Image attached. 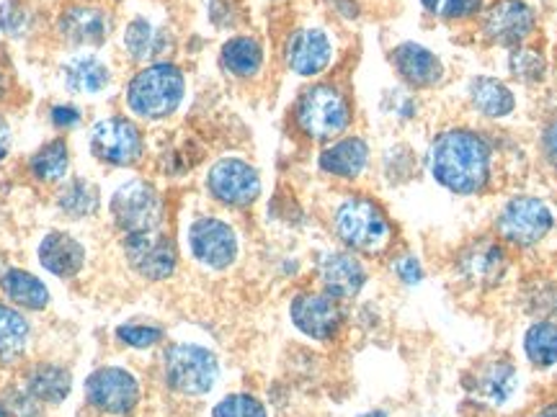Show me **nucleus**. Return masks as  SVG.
<instances>
[{
	"mask_svg": "<svg viewBox=\"0 0 557 417\" xmlns=\"http://www.w3.org/2000/svg\"><path fill=\"white\" fill-rule=\"evenodd\" d=\"M289 315L295 328L312 340H331L338 336L344 325V312L338 307V299L318 291H302L292 299Z\"/></svg>",
	"mask_w": 557,
	"mask_h": 417,
	"instance_id": "obj_15",
	"label": "nucleus"
},
{
	"mask_svg": "<svg viewBox=\"0 0 557 417\" xmlns=\"http://www.w3.org/2000/svg\"><path fill=\"white\" fill-rule=\"evenodd\" d=\"M369 165V144L361 137H341L318 155V168L325 176L357 180Z\"/></svg>",
	"mask_w": 557,
	"mask_h": 417,
	"instance_id": "obj_19",
	"label": "nucleus"
},
{
	"mask_svg": "<svg viewBox=\"0 0 557 417\" xmlns=\"http://www.w3.org/2000/svg\"><path fill=\"white\" fill-rule=\"evenodd\" d=\"M354 109L336 83H315L295 101V127L312 142H333L351 127Z\"/></svg>",
	"mask_w": 557,
	"mask_h": 417,
	"instance_id": "obj_3",
	"label": "nucleus"
},
{
	"mask_svg": "<svg viewBox=\"0 0 557 417\" xmlns=\"http://www.w3.org/2000/svg\"><path fill=\"white\" fill-rule=\"evenodd\" d=\"M5 270H9V268H3V261H0V278H3Z\"/></svg>",
	"mask_w": 557,
	"mask_h": 417,
	"instance_id": "obj_45",
	"label": "nucleus"
},
{
	"mask_svg": "<svg viewBox=\"0 0 557 417\" xmlns=\"http://www.w3.org/2000/svg\"><path fill=\"white\" fill-rule=\"evenodd\" d=\"M470 103L478 114L487 116V119H504L517 109V99H513V90L491 75H478L470 80L468 88Z\"/></svg>",
	"mask_w": 557,
	"mask_h": 417,
	"instance_id": "obj_22",
	"label": "nucleus"
},
{
	"mask_svg": "<svg viewBox=\"0 0 557 417\" xmlns=\"http://www.w3.org/2000/svg\"><path fill=\"white\" fill-rule=\"evenodd\" d=\"M37 255L41 268L50 270L58 278L78 276L83 266H86V248H83V242L73 238V235L60 232V229L45 235V240L39 242Z\"/></svg>",
	"mask_w": 557,
	"mask_h": 417,
	"instance_id": "obj_20",
	"label": "nucleus"
},
{
	"mask_svg": "<svg viewBox=\"0 0 557 417\" xmlns=\"http://www.w3.org/2000/svg\"><path fill=\"white\" fill-rule=\"evenodd\" d=\"M101 193L86 178H73L58 193V208L70 219H86L99 212Z\"/></svg>",
	"mask_w": 557,
	"mask_h": 417,
	"instance_id": "obj_29",
	"label": "nucleus"
},
{
	"mask_svg": "<svg viewBox=\"0 0 557 417\" xmlns=\"http://www.w3.org/2000/svg\"><path fill=\"white\" fill-rule=\"evenodd\" d=\"M508 258L504 248L493 240H475L468 248H462L457 258V274L465 281L478 289L496 287L500 278L506 276Z\"/></svg>",
	"mask_w": 557,
	"mask_h": 417,
	"instance_id": "obj_16",
	"label": "nucleus"
},
{
	"mask_svg": "<svg viewBox=\"0 0 557 417\" xmlns=\"http://www.w3.org/2000/svg\"><path fill=\"white\" fill-rule=\"evenodd\" d=\"M318 276L325 294L333 299H354L364 289L367 268L351 250H331L318 263Z\"/></svg>",
	"mask_w": 557,
	"mask_h": 417,
	"instance_id": "obj_17",
	"label": "nucleus"
},
{
	"mask_svg": "<svg viewBox=\"0 0 557 417\" xmlns=\"http://www.w3.org/2000/svg\"><path fill=\"white\" fill-rule=\"evenodd\" d=\"M3 93H5V78L0 75V96H3Z\"/></svg>",
	"mask_w": 557,
	"mask_h": 417,
	"instance_id": "obj_43",
	"label": "nucleus"
},
{
	"mask_svg": "<svg viewBox=\"0 0 557 417\" xmlns=\"http://www.w3.org/2000/svg\"><path fill=\"white\" fill-rule=\"evenodd\" d=\"M169 34L152 26L148 18H132L124 31V50L135 62H148L160 58V52L169 50Z\"/></svg>",
	"mask_w": 557,
	"mask_h": 417,
	"instance_id": "obj_27",
	"label": "nucleus"
},
{
	"mask_svg": "<svg viewBox=\"0 0 557 417\" xmlns=\"http://www.w3.org/2000/svg\"><path fill=\"white\" fill-rule=\"evenodd\" d=\"M537 417H557V402H553V405H547L545 409H540Z\"/></svg>",
	"mask_w": 557,
	"mask_h": 417,
	"instance_id": "obj_41",
	"label": "nucleus"
},
{
	"mask_svg": "<svg viewBox=\"0 0 557 417\" xmlns=\"http://www.w3.org/2000/svg\"><path fill=\"white\" fill-rule=\"evenodd\" d=\"M143 131L124 116H107L90 129V152L109 168H129L143 157Z\"/></svg>",
	"mask_w": 557,
	"mask_h": 417,
	"instance_id": "obj_10",
	"label": "nucleus"
},
{
	"mask_svg": "<svg viewBox=\"0 0 557 417\" xmlns=\"http://www.w3.org/2000/svg\"><path fill=\"white\" fill-rule=\"evenodd\" d=\"M389 60L410 88H434L444 80V62L418 41H403L389 52Z\"/></svg>",
	"mask_w": 557,
	"mask_h": 417,
	"instance_id": "obj_18",
	"label": "nucleus"
},
{
	"mask_svg": "<svg viewBox=\"0 0 557 417\" xmlns=\"http://www.w3.org/2000/svg\"><path fill=\"white\" fill-rule=\"evenodd\" d=\"M542 152H545L547 163L557 170V122H553L542 131Z\"/></svg>",
	"mask_w": 557,
	"mask_h": 417,
	"instance_id": "obj_39",
	"label": "nucleus"
},
{
	"mask_svg": "<svg viewBox=\"0 0 557 417\" xmlns=\"http://www.w3.org/2000/svg\"><path fill=\"white\" fill-rule=\"evenodd\" d=\"M11 142H13V137H11L9 122H5L3 116H0V160H3L11 152Z\"/></svg>",
	"mask_w": 557,
	"mask_h": 417,
	"instance_id": "obj_40",
	"label": "nucleus"
},
{
	"mask_svg": "<svg viewBox=\"0 0 557 417\" xmlns=\"http://www.w3.org/2000/svg\"><path fill=\"white\" fill-rule=\"evenodd\" d=\"M555 227V214L547 201L537 197H513L500 206L496 232L513 248H532Z\"/></svg>",
	"mask_w": 557,
	"mask_h": 417,
	"instance_id": "obj_7",
	"label": "nucleus"
},
{
	"mask_svg": "<svg viewBox=\"0 0 557 417\" xmlns=\"http://www.w3.org/2000/svg\"><path fill=\"white\" fill-rule=\"evenodd\" d=\"M165 381L173 392L184 397H201L218 384L220 364L218 356L207 348L194 343H178L165 351L163 358Z\"/></svg>",
	"mask_w": 557,
	"mask_h": 417,
	"instance_id": "obj_6",
	"label": "nucleus"
},
{
	"mask_svg": "<svg viewBox=\"0 0 557 417\" xmlns=\"http://www.w3.org/2000/svg\"><path fill=\"white\" fill-rule=\"evenodd\" d=\"M29 343V323L16 309L0 304V364H13Z\"/></svg>",
	"mask_w": 557,
	"mask_h": 417,
	"instance_id": "obj_31",
	"label": "nucleus"
},
{
	"mask_svg": "<svg viewBox=\"0 0 557 417\" xmlns=\"http://www.w3.org/2000/svg\"><path fill=\"white\" fill-rule=\"evenodd\" d=\"M0 417H9V409H5L3 405H0Z\"/></svg>",
	"mask_w": 557,
	"mask_h": 417,
	"instance_id": "obj_44",
	"label": "nucleus"
},
{
	"mask_svg": "<svg viewBox=\"0 0 557 417\" xmlns=\"http://www.w3.org/2000/svg\"><path fill=\"white\" fill-rule=\"evenodd\" d=\"M475 392L493 405H504L517 392V368L508 361H491L480 366L475 374Z\"/></svg>",
	"mask_w": 557,
	"mask_h": 417,
	"instance_id": "obj_26",
	"label": "nucleus"
},
{
	"mask_svg": "<svg viewBox=\"0 0 557 417\" xmlns=\"http://www.w3.org/2000/svg\"><path fill=\"white\" fill-rule=\"evenodd\" d=\"M212 417H269V413L253 394H230L214 405Z\"/></svg>",
	"mask_w": 557,
	"mask_h": 417,
	"instance_id": "obj_35",
	"label": "nucleus"
},
{
	"mask_svg": "<svg viewBox=\"0 0 557 417\" xmlns=\"http://www.w3.org/2000/svg\"><path fill=\"white\" fill-rule=\"evenodd\" d=\"M524 353L534 366L547 368L557 364V325L547 323H534L524 336Z\"/></svg>",
	"mask_w": 557,
	"mask_h": 417,
	"instance_id": "obj_32",
	"label": "nucleus"
},
{
	"mask_svg": "<svg viewBox=\"0 0 557 417\" xmlns=\"http://www.w3.org/2000/svg\"><path fill=\"white\" fill-rule=\"evenodd\" d=\"M70 152L65 139H52L29 160V173L39 184H60L67 176Z\"/></svg>",
	"mask_w": 557,
	"mask_h": 417,
	"instance_id": "obj_30",
	"label": "nucleus"
},
{
	"mask_svg": "<svg viewBox=\"0 0 557 417\" xmlns=\"http://www.w3.org/2000/svg\"><path fill=\"white\" fill-rule=\"evenodd\" d=\"M395 274H398L406 283H418L423 278L421 263H418L413 255H406V258H400L398 263H395Z\"/></svg>",
	"mask_w": 557,
	"mask_h": 417,
	"instance_id": "obj_38",
	"label": "nucleus"
},
{
	"mask_svg": "<svg viewBox=\"0 0 557 417\" xmlns=\"http://www.w3.org/2000/svg\"><path fill=\"white\" fill-rule=\"evenodd\" d=\"M0 289H3V294L9 296L13 304H18V307L24 309L39 312L50 304V291H47L45 281L24 268L5 270L3 278H0Z\"/></svg>",
	"mask_w": 557,
	"mask_h": 417,
	"instance_id": "obj_24",
	"label": "nucleus"
},
{
	"mask_svg": "<svg viewBox=\"0 0 557 417\" xmlns=\"http://www.w3.org/2000/svg\"><path fill=\"white\" fill-rule=\"evenodd\" d=\"M207 193L227 208H248L261 197V176L248 160L222 157L207 173Z\"/></svg>",
	"mask_w": 557,
	"mask_h": 417,
	"instance_id": "obj_9",
	"label": "nucleus"
},
{
	"mask_svg": "<svg viewBox=\"0 0 557 417\" xmlns=\"http://www.w3.org/2000/svg\"><path fill=\"white\" fill-rule=\"evenodd\" d=\"M263 45L256 37H233L222 45L220 65L235 78H256L263 67Z\"/></svg>",
	"mask_w": 557,
	"mask_h": 417,
	"instance_id": "obj_23",
	"label": "nucleus"
},
{
	"mask_svg": "<svg viewBox=\"0 0 557 417\" xmlns=\"http://www.w3.org/2000/svg\"><path fill=\"white\" fill-rule=\"evenodd\" d=\"M333 62V39L318 26L295 29L284 41V65L302 78H315L325 73Z\"/></svg>",
	"mask_w": 557,
	"mask_h": 417,
	"instance_id": "obj_14",
	"label": "nucleus"
},
{
	"mask_svg": "<svg viewBox=\"0 0 557 417\" xmlns=\"http://www.w3.org/2000/svg\"><path fill=\"white\" fill-rule=\"evenodd\" d=\"M359 417H387L385 413H367V415H359Z\"/></svg>",
	"mask_w": 557,
	"mask_h": 417,
	"instance_id": "obj_42",
	"label": "nucleus"
},
{
	"mask_svg": "<svg viewBox=\"0 0 557 417\" xmlns=\"http://www.w3.org/2000/svg\"><path fill=\"white\" fill-rule=\"evenodd\" d=\"M70 387H73L70 374L62 366L54 364L34 366L29 377H26V392H29L37 402H50V405L65 402Z\"/></svg>",
	"mask_w": 557,
	"mask_h": 417,
	"instance_id": "obj_28",
	"label": "nucleus"
},
{
	"mask_svg": "<svg viewBox=\"0 0 557 417\" xmlns=\"http://www.w3.org/2000/svg\"><path fill=\"white\" fill-rule=\"evenodd\" d=\"M186 96L184 70L171 62H152L143 67L127 86V106L139 119L158 122L176 114Z\"/></svg>",
	"mask_w": 557,
	"mask_h": 417,
	"instance_id": "obj_4",
	"label": "nucleus"
},
{
	"mask_svg": "<svg viewBox=\"0 0 557 417\" xmlns=\"http://www.w3.org/2000/svg\"><path fill=\"white\" fill-rule=\"evenodd\" d=\"M109 214L122 235L163 229V197H160V191L150 184V180L132 178L111 193Z\"/></svg>",
	"mask_w": 557,
	"mask_h": 417,
	"instance_id": "obj_5",
	"label": "nucleus"
},
{
	"mask_svg": "<svg viewBox=\"0 0 557 417\" xmlns=\"http://www.w3.org/2000/svg\"><path fill=\"white\" fill-rule=\"evenodd\" d=\"M186 245L199 266L209 270H227L238 261L240 242L233 225L220 217H197L186 229Z\"/></svg>",
	"mask_w": 557,
	"mask_h": 417,
	"instance_id": "obj_8",
	"label": "nucleus"
},
{
	"mask_svg": "<svg viewBox=\"0 0 557 417\" xmlns=\"http://www.w3.org/2000/svg\"><path fill=\"white\" fill-rule=\"evenodd\" d=\"M116 338H120L124 345L145 351V348H152L156 343H160L163 330L152 328V325H122V328H116Z\"/></svg>",
	"mask_w": 557,
	"mask_h": 417,
	"instance_id": "obj_36",
	"label": "nucleus"
},
{
	"mask_svg": "<svg viewBox=\"0 0 557 417\" xmlns=\"http://www.w3.org/2000/svg\"><path fill=\"white\" fill-rule=\"evenodd\" d=\"M534 11L524 0H496L491 9L485 11L483 24H480V34L487 45L506 47H521L529 34L534 31Z\"/></svg>",
	"mask_w": 557,
	"mask_h": 417,
	"instance_id": "obj_13",
	"label": "nucleus"
},
{
	"mask_svg": "<svg viewBox=\"0 0 557 417\" xmlns=\"http://www.w3.org/2000/svg\"><path fill=\"white\" fill-rule=\"evenodd\" d=\"M86 400L96 413L127 417L139 405V381L127 368H99L86 381Z\"/></svg>",
	"mask_w": 557,
	"mask_h": 417,
	"instance_id": "obj_12",
	"label": "nucleus"
},
{
	"mask_svg": "<svg viewBox=\"0 0 557 417\" xmlns=\"http://www.w3.org/2000/svg\"><path fill=\"white\" fill-rule=\"evenodd\" d=\"M124 258L148 281H165L178 266V250L163 229L124 235Z\"/></svg>",
	"mask_w": 557,
	"mask_h": 417,
	"instance_id": "obj_11",
	"label": "nucleus"
},
{
	"mask_svg": "<svg viewBox=\"0 0 557 417\" xmlns=\"http://www.w3.org/2000/svg\"><path fill=\"white\" fill-rule=\"evenodd\" d=\"M333 235L351 253L377 255L393 242V222L377 201L369 197H346L333 206Z\"/></svg>",
	"mask_w": 557,
	"mask_h": 417,
	"instance_id": "obj_2",
	"label": "nucleus"
},
{
	"mask_svg": "<svg viewBox=\"0 0 557 417\" xmlns=\"http://www.w3.org/2000/svg\"><path fill=\"white\" fill-rule=\"evenodd\" d=\"M62 75H65L67 88L73 90V93H86V96L101 93V90H107L111 83L107 62L99 58H90V54H81V58H73L70 62H65Z\"/></svg>",
	"mask_w": 557,
	"mask_h": 417,
	"instance_id": "obj_25",
	"label": "nucleus"
},
{
	"mask_svg": "<svg viewBox=\"0 0 557 417\" xmlns=\"http://www.w3.org/2000/svg\"><path fill=\"white\" fill-rule=\"evenodd\" d=\"M50 119H52L54 127L73 129V127H78V124H81L83 114H81L78 106H73V103H58V106H52V111H50Z\"/></svg>",
	"mask_w": 557,
	"mask_h": 417,
	"instance_id": "obj_37",
	"label": "nucleus"
},
{
	"mask_svg": "<svg viewBox=\"0 0 557 417\" xmlns=\"http://www.w3.org/2000/svg\"><path fill=\"white\" fill-rule=\"evenodd\" d=\"M508 70L511 75L521 83H540L547 73V62L540 52L529 50V47H513L511 54H508Z\"/></svg>",
	"mask_w": 557,
	"mask_h": 417,
	"instance_id": "obj_33",
	"label": "nucleus"
},
{
	"mask_svg": "<svg viewBox=\"0 0 557 417\" xmlns=\"http://www.w3.org/2000/svg\"><path fill=\"white\" fill-rule=\"evenodd\" d=\"M431 178L457 197H478L493 176V150L487 139L465 127L438 131L429 150Z\"/></svg>",
	"mask_w": 557,
	"mask_h": 417,
	"instance_id": "obj_1",
	"label": "nucleus"
},
{
	"mask_svg": "<svg viewBox=\"0 0 557 417\" xmlns=\"http://www.w3.org/2000/svg\"><path fill=\"white\" fill-rule=\"evenodd\" d=\"M421 5L434 18L462 21L475 16L483 9V0H421Z\"/></svg>",
	"mask_w": 557,
	"mask_h": 417,
	"instance_id": "obj_34",
	"label": "nucleus"
},
{
	"mask_svg": "<svg viewBox=\"0 0 557 417\" xmlns=\"http://www.w3.org/2000/svg\"><path fill=\"white\" fill-rule=\"evenodd\" d=\"M58 29L70 47H101L109 37V18L101 9L73 5L60 16Z\"/></svg>",
	"mask_w": 557,
	"mask_h": 417,
	"instance_id": "obj_21",
	"label": "nucleus"
}]
</instances>
